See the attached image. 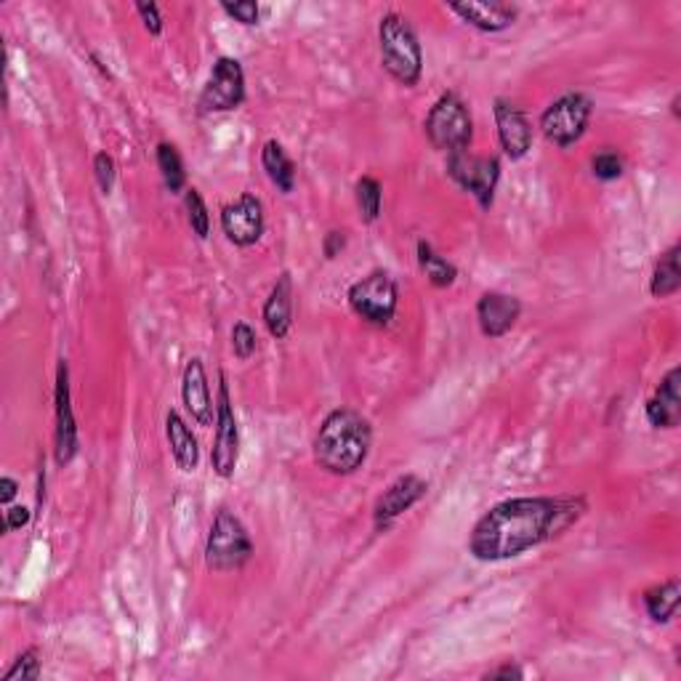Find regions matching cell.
<instances>
[{
	"mask_svg": "<svg viewBox=\"0 0 681 681\" xmlns=\"http://www.w3.org/2000/svg\"><path fill=\"white\" fill-rule=\"evenodd\" d=\"M184 206H187V219L193 232L200 240H206L211 235V213H208L206 200H202V195L195 187L184 189Z\"/></svg>",
	"mask_w": 681,
	"mask_h": 681,
	"instance_id": "obj_27",
	"label": "cell"
},
{
	"mask_svg": "<svg viewBox=\"0 0 681 681\" xmlns=\"http://www.w3.org/2000/svg\"><path fill=\"white\" fill-rule=\"evenodd\" d=\"M165 434H169V445L178 469H182L184 474H193L197 469V461H200V447H197V437L193 434V429L187 426V421H184L176 410H171V413L165 416Z\"/></svg>",
	"mask_w": 681,
	"mask_h": 681,
	"instance_id": "obj_20",
	"label": "cell"
},
{
	"mask_svg": "<svg viewBox=\"0 0 681 681\" xmlns=\"http://www.w3.org/2000/svg\"><path fill=\"white\" fill-rule=\"evenodd\" d=\"M77 456V426L70 397V368L59 360L57 370V463L67 466Z\"/></svg>",
	"mask_w": 681,
	"mask_h": 681,
	"instance_id": "obj_13",
	"label": "cell"
},
{
	"mask_svg": "<svg viewBox=\"0 0 681 681\" xmlns=\"http://www.w3.org/2000/svg\"><path fill=\"white\" fill-rule=\"evenodd\" d=\"M418 267H421V272L426 274V280L434 288H450L458 277V269L447 259H442L426 240L418 243Z\"/></svg>",
	"mask_w": 681,
	"mask_h": 681,
	"instance_id": "obj_24",
	"label": "cell"
},
{
	"mask_svg": "<svg viewBox=\"0 0 681 681\" xmlns=\"http://www.w3.org/2000/svg\"><path fill=\"white\" fill-rule=\"evenodd\" d=\"M447 176L476 197L480 208L493 206L495 189L500 182V160L498 158H482V154L466 152L447 154Z\"/></svg>",
	"mask_w": 681,
	"mask_h": 681,
	"instance_id": "obj_8",
	"label": "cell"
},
{
	"mask_svg": "<svg viewBox=\"0 0 681 681\" xmlns=\"http://www.w3.org/2000/svg\"><path fill=\"white\" fill-rule=\"evenodd\" d=\"M16 493H20V482L11 480V476H3L0 480V504L9 506L16 498Z\"/></svg>",
	"mask_w": 681,
	"mask_h": 681,
	"instance_id": "obj_36",
	"label": "cell"
},
{
	"mask_svg": "<svg viewBox=\"0 0 681 681\" xmlns=\"http://www.w3.org/2000/svg\"><path fill=\"white\" fill-rule=\"evenodd\" d=\"M519 314H522V301L509 293L490 290L476 304V322L487 338H504L517 325Z\"/></svg>",
	"mask_w": 681,
	"mask_h": 681,
	"instance_id": "obj_15",
	"label": "cell"
},
{
	"mask_svg": "<svg viewBox=\"0 0 681 681\" xmlns=\"http://www.w3.org/2000/svg\"><path fill=\"white\" fill-rule=\"evenodd\" d=\"M346 248V232H327L325 240H322V250H325V259H336L340 250Z\"/></svg>",
	"mask_w": 681,
	"mask_h": 681,
	"instance_id": "obj_34",
	"label": "cell"
},
{
	"mask_svg": "<svg viewBox=\"0 0 681 681\" xmlns=\"http://www.w3.org/2000/svg\"><path fill=\"white\" fill-rule=\"evenodd\" d=\"M447 9L482 33H504L517 22L519 14L517 5L511 3H447Z\"/></svg>",
	"mask_w": 681,
	"mask_h": 681,
	"instance_id": "obj_18",
	"label": "cell"
},
{
	"mask_svg": "<svg viewBox=\"0 0 681 681\" xmlns=\"http://www.w3.org/2000/svg\"><path fill=\"white\" fill-rule=\"evenodd\" d=\"M423 128H426L432 147L447 154L466 152L471 139H474V121H471L469 107H466V101L453 91L442 94V97L434 101Z\"/></svg>",
	"mask_w": 681,
	"mask_h": 681,
	"instance_id": "obj_4",
	"label": "cell"
},
{
	"mask_svg": "<svg viewBox=\"0 0 681 681\" xmlns=\"http://www.w3.org/2000/svg\"><path fill=\"white\" fill-rule=\"evenodd\" d=\"M591 169H594V176L599 178V182H615V178L623 176V160H620V154L612 152V149H605V152L594 154Z\"/></svg>",
	"mask_w": 681,
	"mask_h": 681,
	"instance_id": "obj_29",
	"label": "cell"
},
{
	"mask_svg": "<svg viewBox=\"0 0 681 681\" xmlns=\"http://www.w3.org/2000/svg\"><path fill=\"white\" fill-rule=\"evenodd\" d=\"M426 490H429L426 482L416 474H405V476H399L397 482H392V485L386 487V493L379 498V504H375V513H373L375 528L379 530L389 528L394 519L413 509L418 500L426 495Z\"/></svg>",
	"mask_w": 681,
	"mask_h": 681,
	"instance_id": "obj_14",
	"label": "cell"
},
{
	"mask_svg": "<svg viewBox=\"0 0 681 681\" xmlns=\"http://www.w3.org/2000/svg\"><path fill=\"white\" fill-rule=\"evenodd\" d=\"M29 524V509L27 506H11L5 511V530H22Z\"/></svg>",
	"mask_w": 681,
	"mask_h": 681,
	"instance_id": "obj_35",
	"label": "cell"
},
{
	"mask_svg": "<svg viewBox=\"0 0 681 681\" xmlns=\"http://www.w3.org/2000/svg\"><path fill=\"white\" fill-rule=\"evenodd\" d=\"M346 298H349L351 312L375 327L389 325L399 307L397 283H394L392 274L384 272V269H375L368 277L357 280Z\"/></svg>",
	"mask_w": 681,
	"mask_h": 681,
	"instance_id": "obj_6",
	"label": "cell"
},
{
	"mask_svg": "<svg viewBox=\"0 0 681 681\" xmlns=\"http://www.w3.org/2000/svg\"><path fill=\"white\" fill-rule=\"evenodd\" d=\"M264 325L274 338L283 340L293 325V280L288 272L280 274L264 304Z\"/></svg>",
	"mask_w": 681,
	"mask_h": 681,
	"instance_id": "obj_19",
	"label": "cell"
},
{
	"mask_svg": "<svg viewBox=\"0 0 681 681\" xmlns=\"http://www.w3.org/2000/svg\"><path fill=\"white\" fill-rule=\"evenodd\" d=\"M94 173H97V182H99L101 193L110 195L112 187H115V178H117V165H115V160H112V154L97 152V158H94Z\"/></svg>",
	"mask_w": 681,
	"mask_h": 681,
	"instance_id": "obj_31",
	"label": "cell"
},
{
	"mask_svg": "<svg viewBox=\"0 0 681 681\" xmlns=\"http://www.w3.org/2000/svg\"><path fill=\"white\" fill-rule=\"evenodd\" d=\"M357 208H360V219L366 224H373L381 216V202H384V189H381L379 178L362 176L355 187Z\"/></svg>",
	"mask_w": 681,
	"mask_h": 681,
	"instance_id": "obj_26",
	"label": "cell"
},
{
	"mask_svg": "<svg viewBox=\"0 0 681 681\" xmlns=\"http://www.w3.org/2000/svg\"><path fill=\"white\" fill-rule=\"evenodd\" d=\"M221 11L224 14H230L232 20L240 22V25L245 27H253L259 25V3H253V0H240V3H221Z\"/></svg>",
	"mask_w": 681,
	"mask_h": 681,
	"instance_id": "obj_32",
	"label": "cell"
},
{
	"mask_svg": "<svg viewBox=\"0 0 681 681\" xmlns=\"http://www.w3.org/2000/svg\"><path fill=\"white\" fill-rule=\"evenodd\" d=\"M379 46H381V64L394 81L403 86H418L423 75V49L418 40L416 29L397 11L381 16L379 25Z\"/></svg>",
	"mask_w": 681,
	"mask_h": 681,
	"instance_id": "obj_3",
	"label": "cell"
},
{
	"mask_svg": "<svg viewBox=\"0 0 681 681\" xmlns=\"http://www.w3.org/2000/svg\"><path fill=\"white\" fill-rule=\"evenodd\" d=\"M261 165H264L269 182L280 193H293V187H296V163L288 158V152H285V147L280 141H267L264 149H261Z\"/></svg>",
	"mask_w": 681,
	"mask_h": 681,
	"instance_id": "obj_21",
	"label": "cell"
},
{
	"mask_svg": "<svg viewBox=\"0 0 681 681\" xmlns=\"http://www.w3.org/2000/svg\"><path fill=\"white\" fill-rule=\"evenodd\" d=\"M182 399L187 413L195 418L200 426H211L213 423V399H211V386H208L206 366H202L200 357H193L184 368L182 379Z\"/></svg>",
	"mask_w": 681,
	"mask_h": 681,
	"instance_id": "obj_16",
	"label": "cell"
},
{
	"mask_svg": "<svg viewBox=\"0 0 681 681\" xmlns=\"http://www.w3.org/2000/svg\"><path fill=\"white\" fill-rule=\"evenodd\" d=\"M591 115H594V101L581 91H570L548 104V110L541 115V131L554 147L567 149L583 139Z\"/></svg>",
	"mask_w": 681,
	"mask_h": 681,
	"instance_id": "obj_7",
	"label": "cell"
},
{
	"mask_svg": "<svg viewBox=\"0 0 681 681\" xmlns=\"http://www.w3.org/2000/svg\"><path fill=\"white\" fill-rule=\"evenodd\" d=\"M681 370L671 368L660 381L657 392L647 399V421L655 429H677L681 423V394H679Z\"/></svg>",
	"mask_w": 681,
	"mask_h": 681,
	"instance_id": "obj_17",
	"label": "cell"
},
{
	"mask_svg": "<svg viewBox=\"0 0 681 681\" xmlns=\"http://www.w3.org/2000/svg\"><path fill=\"white\" fill-rule=\"evenodd\" d=\"M20 679H40V653L38 647H29L14 660V666L3 673V681Z\"/></svg>",
	"mask_w": 681,
	"mask_h": 681,
	"instance_id": "obj_28",
	"label": "cell"
},
{
	"mask_svg": "<svg viewBox=\"0 0 681 681\" xmlns=\"http://www.w3.org/2000/svg\"><path fill=\"white\" fill-rule=\"evenodd\" d=\"M237 458H240V429H237V418L235 408H232L226 375L221 373L216 403V437H213L211 450L213 471H216L221 480H230L237 469Z\"/></svg>",
	"mask_w": 681,
	"mask_h": 681,
	"instance_id": "obj_10",
	"label": "cell"
},
{
	"mask_svg": "<svg viewBox=\"0 0 681 681\" xmlns=\"http://www.w3.org/2000/svg\"><path fill=\"white\" fill-rule=\"evenodd\" d=\"M522 668L517 666H504V668H495V671H487L485 679H522Z\"/></svg>",
	"mask_w": 681,
	"mask_h": 681,
	"instance_id": "obj_37",
	"label": "cell"
},
{
	"mask_svg": "<svg viewBox=\"0 0 681 681\" xmlns=\"http://www.w3.org/2000/svg\"><path fill=\"white\" fill-rule=\"evenodd\" d=\"M585 509L581 498H511L493 506L469 537L471 557L504 561L565 533Z\"/></svg>",
	"mask_w": 681,
	"mask_h": 681,
	"instance_id": "obj_1",
	"label": "cell"
},
{
	"mask_svg": "<svg viewBox=\"0 0 681 681\" xmlns=\"http://www.w3.org/2000/svg\"><path fill=\"white\" fill-rule=\"evenodd\" d=\"M232 349H235L237 360H250L259 349V338H256V331L248 325V322H237L232 327Z\"/></svg>",
	"mask_w": 681,
	"mask_h": 681,
	"instance_id": "obj_30",
	"label": "cell"
},
{
	"mask_svg": "<svg viewBox=\"0 0 681 681\" xmlns=\"http://www.w3.org/2000/svg\"><path fill=\"white\" fill-rule=\"evenodd\" d=\"M136 14L141 16V22H145L147 33L154 35L158 38L160 33H163V16H160V9L154 3H139L136 5Z\"/></svg>",
	"mask_w": 681,
	"mask_h": 681,
	"instance_id": "obj_33",
	"label": "cell"
},
{
	"mask_svg": "<svg viewBox=\"0 0 681 681\" xmlns=\"http://www.w3.org/2000/svg\"><path fill=\"white\" fill-rule=\"evenodd\" d=\"M243 101H245L243 64L232 57H219L206 88H202L197 107H200L202 115H213V112L237 110Z\"/></svg>",
	"mask_w": 681,
	"mask_h": 681,
	"instance_id": "obj_9",
	"label": "cell"
},
{
	"mask_svg": "<svg viewBox=\"0 0 681 681\" xmlns=\"http://www.w3.org/2000/svg\"><path fill=\"white\" fill-rule=\"evenodd\" d=\"M679 253H681V245L673 243L671 248L657 259V264L653 269V280H649V293H653L655 298H668L679 293L681 288Z\"/></svg>",
	"mask_w": 681,
	"mask_h": 681,
	"instance_id": "obj_23",
	"label": "cell"
},
{
	"mask_svg": "<svg viewBox=\"0 0 681 681\" xmlns=\"http://www.w3.org/2000/svg\"><path fill=\"white\" fill-rule=\"evenodd\" d=\"M373 445V429L362 413L338 408L325 416L314 437V461L327 474L349 476L368 461Z\"/></svg>",
	"mask_w": 681,
	"mask_h": 681,
	"instance_id": "obj_2",
	"label": "cell"
},
{
	"mask_svg": "<svg viewBox=\"0 0 681 681\" xmlns=\"http://www.w3.org/2000/svg\"><path fill=\"white\" fill-rule=\"evenodd\" d=\"M221 230L237 248H250L264 235V206L256 195H240L221 211Z\"/></svg>",
	"mask_w": 681,
	"mask_h": 681,
	"instance_id": "obj_11",
	"label": "cell"
},
{
	"mask_svg": "<svg viewBox=\"0 0 681 681\" xmlns=\"http://www.w3.org/2000/svg\"><path fill=\"white\" fill-rule=\"evenodd\" d=\"M154 158H158V169H160V176H163L165 187H169L173 195L182 193L184 184H187V171H184V160H182V154H178V149L169 145V141H160Z\"/></svg>",
	"mask_w": 681,
	"mask_h": 681,
	"instance_id": "obj_25",
	"label": "cell"
},
{
	"mask_svg": "<svg viewBox=\"0 0 681 681\" xmlns=\"http://www.w3.org/2000/svg\"><path fill=\"white\" fill-rule=\"evenodd\" d=\"M493 115L506 158L522 160L533 149V125H530L528 115L517 104H511L509 99H495Z\"/></svg>",
	"mask_w": 681,
	"mask_h": 681,
	"instance_id": "obj_12",
	"label": "cell"
},
{
	"mask_svg": "<svg viewBox=\"0 0 681 681\" xmlns=\"http://www.w3.org/2000/svg\"><path fill=\"white\" fill-rule=\"evenodd\" d=\"M253 557L248 530L230 509H221L211 524L206 543V565L216 572L240 570Z\"/></svg>",
	"mask_w": 681,
	"mask_h": 681,
	"instance_id": "obj_5",
	"label": "cell"
},
{
	"mask_svg": "<svg viewBox=\"0 0 681 681\" xmlns=\"http://www.w3.org/2000/svg\"><path fill=\"white\" fill-rule=\"evenodd\" d=\"M644 609H647L649 618L655 623H668L671 618H677L679 612V602H681V583L679 578H671V581L653 585V589L644 591Z\"/></svg>",
	"mask_w": 681,
	"mask_h": 681,
	"instance_id": "obj_22",
	"label": "cell"
}]
</instances>
